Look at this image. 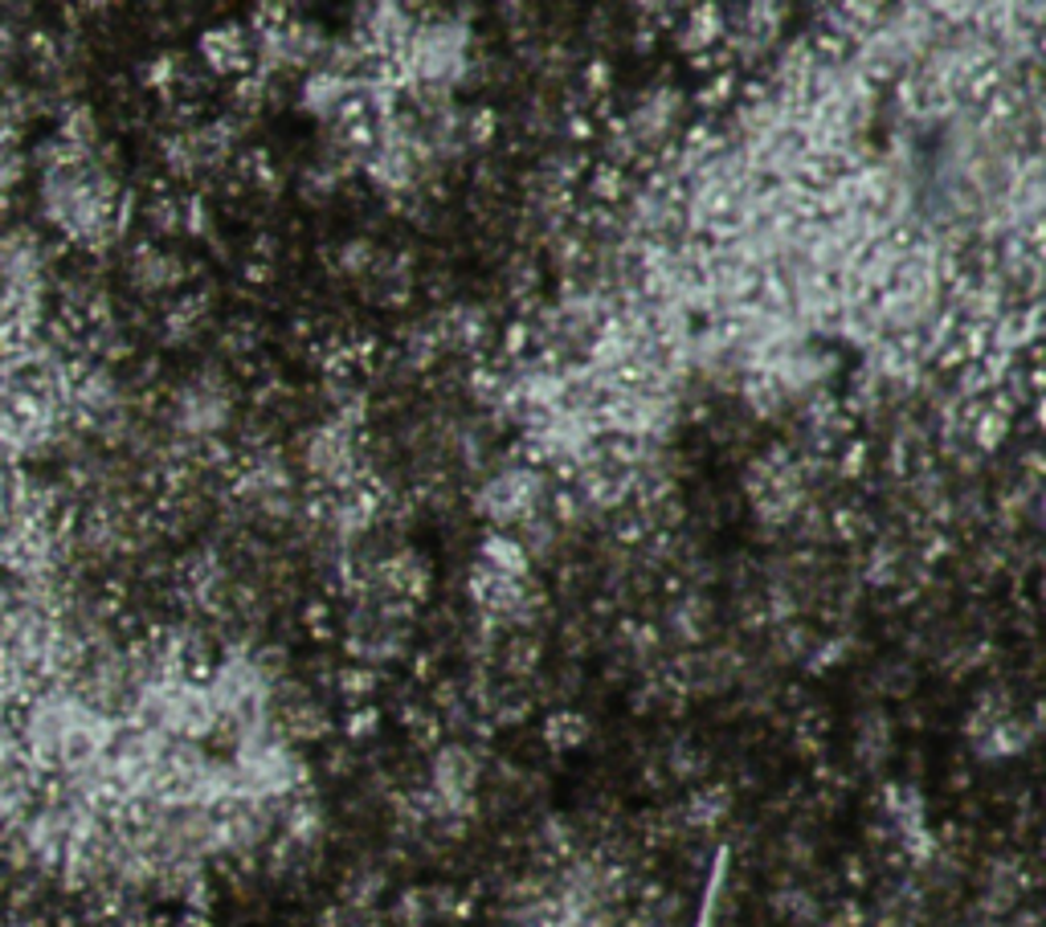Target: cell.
I'll return each instance as SVG.
<instances>
[{
  "label": "cell",
  "mask_w": 1046,
  "mask_h": 927,
  "mask_svg": "<svg viewBox=\"0 0 1046 927\" xmlns=\"http://www.w3.org/2000/svg\"><path fill=\"white\" fill-rule=\"evenodd\" d=\"M201 58L213 74H253V46L241 26H213L201 33Z\"/></svg>",
  "instance_id": "obj_1"
},
{
  "label": "cell",
  "mask_w": 1046,
  "mask_h": 927,
  "mask_svg": "<svg viewBox=\"0 0 1046 927\" xmlns=\"http://www.w3.org/2000/svg\"><path fill=\"white\" fill-rule=\"evenodd\" d=\"M724 33H728V26H724V13L716 4H695V9H687V26H679V46L687 53H704L719 46Z\"/></svg>",
  "instance_id": "obj_2"
},
{
  "label": "cell",
  "mask_w": 1046,
  "mask_h": 927,
  "mask_svg": "<svg viewBox=\"0 0 1046 927\" xmlns=\"http://www.w3.org/2000/svg\"><path fill=\"white\" fill-rule=\"evenodd\" d=\"M479 560L487 568H495V572H507V577H524V572H528V551L519 548V539L504 536V531L482 536Z\"/></svg>",
  "instance_id": "obj_3"
},
{
  "label": "cell",
  "mask_w": 1046,
  "mask_h": 927,
  "mask_svg": "<svg viewBox=\"0 0 1046 927\" xmlns=\"http://www.w3.org/2000/svg\"><path fill=\"white\" fill-rule=\"evenodd\" d=\"M589 197H592V205L618 209L626 197H634V180L621 172V168H614V163H597L589 176Z\"/></svg>",
  "instance_id": "obj_4"
},
{
  "label": "cell",
  "mask_w": 1046,
  "mask_h": 927,
  "mask_svg": "<svg viewBox=\"0 0 1046 927\" xmlns=\"http://www.w3.org/2000/svg\"><path fill=\"white\" fill-rule=\"evenodd\" d=\"M352 87H356V78H336V74H328V70H316V74H311V82L303 87V102L316 114H323V119H328V114L336 111V102H340Z\"/></svg>",
  "instance_id": "obj_5"
},
{
  "label": "cell",
  "mask_w": 1046,
  "mask_h": 927,
  "mask_svg": "<svg viewBox=\"0 0 1046 927\" xmlns=\"http://www.w3.org/2000/svg\"><path fill=\"white\" fill-rule=\"evenodd\" d=\"M372 262H377V246L368 238L343 241L340 250H336V266H340L343 275H365V270H372Z\"/></svg>",
  "instance_id": "obj_6"
},
{
  "label": "cell",
  "mask_w": 1046,
  "mask_h": 927,
  "mask_svg": "<svg viewBox=\"0 0 1046 927\" xmlns=\"http://www.w3.org/2000/svg\"><path fill=\"white\" fill-rule=\"evenodd\" d=\"M830 536L834 539H843V544H858V536L863 531H870V519L863 511H850V507H834L830 511Z\"/></svg>",
  "instance_id": "obj_7"
},
{
  "label": "cell",
  "mask_w": 1046,
  "mask_h": 927,
  "mask_svg": "<svg viewBox=\"0 0 1046 927\" xmlns=\"http://www.w3.org/2000/svg\"><path fill=\"white\" fill-rule=\"evenodd\" d=\"M973 433V450L977 453H994L1002 441H1006V433H1009V421L1006 417H997V413H985L977 426L969 429Z\"/></svg>",
  "instance_id": "obj_8"
},
{
  "label": "cell",
  "mask_w": 1046,
  "mask_h": 927,
  "mask_svg": "<svg viewBox=\"0 0 1046 927\" xmlns=\"http://www.w3.org/2000/svg\"><path fill=\"white\" fill-rule=\"evenodd\" d=\"M731 94H736V74H731V70H719V74H711V82H707V87L695 94V102L711 111V107H724Z\"/></svg>",
  "instance_id": "obj_9"
},
{
  "label": "cell",
  "mask_w": 1046,
  "mask_h": 927,
  "mask_svg": "<svg viewBox=\"0 0 1046 927\" xmlns=\"http://www.w3.org/2000/svg\"><path fill=\"white\" fill-rule=\"evenodd\" d=\"M495 131H499V114L491 111V107H479V111L467 119V143L470 148H487L495 139Z\"/></svg>",
  "instance_id": "obj_10"
},
{
  "label": "cell",
  "mask_w": 1046,
  "mask_h": 927,
  "mask_svg": "<svg viewBox=\"0 0 1046 927\" xmlns=\"http://www.w3.org/2000/svg\"><path fill=\"white\" fill-rule=\"evenodd\" d=\"M336 189H340V176L331 172V168H311V172L303 176V185H299V192H303L307 201H328Z\"/></svg>",
  "instance_id": "obj_11"
},
{
  "label": "cell",
  "mask_w": 1046,
  "mask_h": 927,
  "mask_svg": "<svg viewBox=\"0 0 1046 927\" xmlns=\"http://www.w3.org/2000/svg\"><path fill=\"white\" fill-rule=\"evenodd\" d=\"M867 458H870V446L863 438H855L843 453H838V475H843V478H863V475H867Z\"/></svg>",
  "instance_id": "obj_12"
},
{
  "label": "cell",
  "mask_w": 1046,
  "mask_h": 927,
  "mask_svg": "<svg viewBox=\"0 0 1046 927\" xmlns=\"http://www.w3.org/2000/svg\"><path fill=\"white\" fill-rule=\"evenodd\" d=\"M580 507H585V499H580L572 487H560L552 495V519H556V524H577Z\"/></svg>",
  "instance_id": "obj_13"
},
{
  "label": "cell",
  "mask_w": 1046,
  "mask_h": 927,
  "mask_svg": "<svg viewBox=\"0 0 1046 927\" xmlns=\"http://www.w3.org/2000/svg\"><path fill=\"white\" fill-rule=\"evenodd\" d=\"M528 343H531V327L524 323V319H511L507 331H504V356L507 360H524Z\"/></svg>",
  "instance_id": "obj_14"
},
{
  "label": "cell",
  "mask_w": 1046,
  "mask_h": 927,
  "mask_svg": "<svg viewBox=\"0 0 1046 927\" xmlns=\"http://www.w3.org/2000/svg\"><path fill=\"white\" fill-rule=\"evenodd\" d=\"M769 478H773L769 462H765V458H753L748 470H744V490H748L753 499H760V495H769Z\"/></svg>",
  "instance_id": "obj_15"
},
{
  "label": "cell",
  "mask_w": 1046,
  "mask_h": 927,
  "mask_svg": "<svg viewBox=\"0 0 1046 927\" xmlns=\"http://www.w3.org/2000/svg\"><path fill=\"white\" fill-rule=\"evenodd\" d=\"M585 90H589V94H601V99H606V90H609V66L601 62V58H592V62L585 66Z\"/></svg>",
  "instance_id": "obj_16"
},
{
  "label": "cell",
  "mask_w": 1046,
  "mask_h": 927,
  "mask_svg": "<svg viewBox=\"0 0 1046 927\" xmlns=\"http://www.w3.org/2000/svg\"><path fill=\"white\" fill-rule=\"evenodd\" d=\"M945 556H953V539H948L945 531H933L928 544L920 548V560L924 565H936V560H945Z\"/></svg>",
  "instance_id": "obj_17"
},
{
  "label": "cell",
  "mask_w": 1046,
  "mask_h": 927,
  "mask_svg": "<svg viewBox=\"0 0 1046 927\" xmlns=\"http://www.w3.org/2000/svg\"><path fill=\"white\" fill-rule=\"evenodd\" d=\"M736 90H740L744 107H757V102L769 99V82H760V78H748V82H736Z\"/></svg>",
  "instance_id": "obj_18"
},
{
  "label": "cell",
  "mask_w": 1046,
  "mask_h": 927,
  "mask_svg": "<svg viewBox=\"0 0 1046 927\" xmlns=\"http://www.w3.org/2000/svg\"><path fill=\"white\" fill-rule=\"evenodd\" d=\"M241 275H246V282H250V287H270V282H275V266H270V262H253V258H250Z\"/></svg>",
  "instance_id": "obj_19"
},
{
  "label": "cell",
  "mask_w": 1046,
  "mask_h": 927,
  "mask_svg": "<svg viewBox=\"0 0 1046 927\" xmlns=\"http://www.w3.org/2000/svg\"><path fill=\"white\" fill-rule=\"evenodd\" d=\"M568 139H572V143H589L592 139V119L585 111L568 114Z\"/></svg>",
  "instance_id": "obj_20"
},
{
  "label": "cell",
  "mask_w": 1046,
  "mask_h": 927,
  "mask_svg": "<svg viewBox=\"0 0 1046 927\" xmlns=\"http://www.w3.org/2000/svg\"><path fill=\"white\" fill-rule=\"evenodd\" d=\"M372 682H377V678L368 675V670H343V678H340V687L352 690V695H365V690H372Z\"/></svg>",
  "instance_id": "obj_21"
},
{
  "label": "cell",
  "mask_w": 1046,
  "mask_h": 927,
  "mask_svg": "<svg viewBox=\"0 0 1046 927\" xmlns=\"http://www.w3.org/2000/svg\"><path fill=\"white\" fill-rule=\"evenodd\" d=\"M275 258H278V241L270 238V233H258V238H253V262L275 266Z\"/></svg>",
  "instance_id": "obj_22"
},
{
  "label": "cell",
  "mask_w": 1046,
  "mask_h": 927,
  "mask_svg": "<svg viewBox=\"0 0 1046 927\" xmlns=\"http://www.w3.org/2000/svg\"><path fill=\"white\" fill-rule=\"evenodd\" d=\"M658 41V29L650 26V21H638V29H634V50L638 53H646L650 46Z\"/></svg>",
  "instance_id": "obj_23"
},
{
  "label": "cell",
  "mask_w": 1046,
  "mask_h": 927,
  "mask_svg": "<svg viewBox=\"0 0 1046 927\" xmlns=\"http://www.w3.org/2000/svg\"><path fill=\"white\" fill-rule=\"evenodd\" d=\"M1022 466L1030 470V482H1034V478L1043 475V453H1038V450H1030V453H1026V458H1022Z\"/></svg>",
  "instance_id": "obj_24"
}]
</instances>
